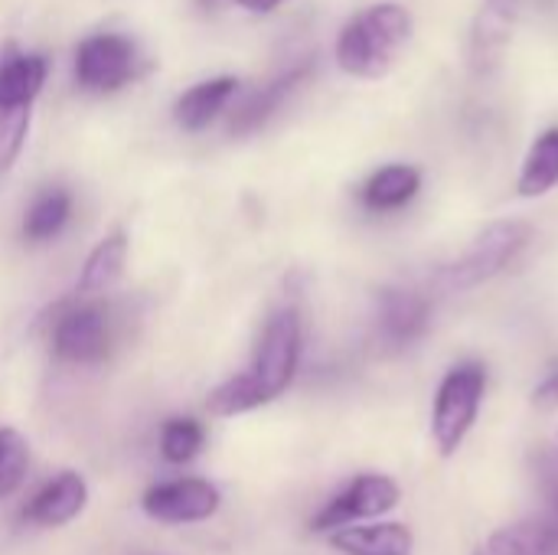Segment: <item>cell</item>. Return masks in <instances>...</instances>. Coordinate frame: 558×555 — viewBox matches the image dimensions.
Here are the masks:
<instances>
[{"label":"cell","mask_w":558,"mask_h":555,"mask_svg":"<svg viewBox=\"0 0 558 555\" xmlns=\"http://www.w3.org/2000/svg\"><path fill=\"white\" fill-rule=\"evenodd\" d=\"M232 3H239V7H245V10H255V7H258V0H232Z\"/></svg>","instance_id":"cell-27"},{"label":"cell","mask_w":558,"mask_h":555,"mask_svg":"<svg viewBox=\"0 0 558 555\" xmlns=\"http://www.w3.org/2000/svg\"><path fill=\"white\" fill-rule=\"evenodd\" d=\"M432 321L428 298L412 288H383L376 298V340L389 353L409 350L425 337Z\"/></svg>","instance_id":"cell-9"},{"label":"cell","mask_w":558,"mask_h":555,"mask_svg":"<svg viewBox=\"0 0 558 555\" xmlns=\"http://www.w3.org/2000/svg\"><path fill=\"white\" fill-rule=\"evenodd\" d=\"M533 402H536L539 409H558V373L546 376V379L536 386V393H533Z\"/></svg>","instance_id":"cell-25"},{"label":"cell","mask_w":558,"mask_h":555,"mask_svg":"<svg viewBox=\"0 0 558 555\" xmlns=\"http://www.w3.org/2000/svg\"><path fill=\"white\" fill-rule=\"evenodd\" d=\"M311 75V62H301V65H294V69H288V72H281L278 79H271L265 88H258L255 95H248L235 111H232V118H229V131L232 134H252V131H258L291 95H294V88L304 82Z\"/></svg>","instance_id":"cell-11"},{"label":"cell","mask_w":558,"mask_h":555,"mask_svg":"<svg viewBox=\"0 0 558 555\" xmlns=\"http://www.w3.org/2000/svg\"><path fill=\"white\" fill-rule=\"evenodd\" d=\"M111 350V321L108 311L98 304L69 307L52 327V353L62 363L95 366Z\"/></svg>","instance_id":"cell-7"},{"label":"cell","mask_w":558,"mask_h":555,"mask_svg":"<svg viewBox=\"0 0 558 555\" xmlns=\"http://www.w3.org/2000/svg\"><path fill=\"white\" fill-rule=\"evenodd\" d=\"M298 363H301V314L294 307H281L268 317L252 370L245 373L262 406L275 402L294 383Z\"/></svg>","instance_id":"cell-4"},{"label":"cell","mask_w":558,"mask_h":555,"mask_svg":"<svg viewBox=\"0 0 558 555\" xmlns=\"http://www.w3.org/2000/svg\"><path fill=\"white\" fill-rule=\"evenodd\" d=\"M124 262H128V236L118 229V232H111L108 239H101V242L88 252L75 291H78V294H105V291L114 288V281L121 278Z\"/></svg>","instance_id":"cell-17"},{"label":"cell","mask_w":558,"mask_h":555,"mask_svg":"<svg viewBox=\"0 0 558 555\" xmlns=\"http://www.w3.org/2000/svg\"><path fill=\"white\" fill-rule=\"evenodd\" d=\"M203 425L193 422V419H170L160 432V455L170 461V464H186L199 455L203 448Z\"/></svg>","instance_id":"cell-21"},{"label":"cell","mask_w":558,"mask_h":555,"mask_svg":"<svg viewBox=\"0 0 558 555\" xmlns=\"http://www.w3.org/2000/svg\"><path fill=\"white\" fill-rule=\"evenodd\" d=\"M415 33L402 3H373L360 10L337 36V65L353 79H383L405 52Z\"/></svg>","instance_id":"cell-1"},{"label":"cell","mask_w":558,"mask_h":555,"mask_svg":"<svg viewBox=\"0 0 558 555\" xmlns=\"http://www.w3.org/2000/svg\"><path fill=\"white\" fill-rule=\"evenodd\" d=\"M29 468V445L20 432L0 429V500L16 494Z\"/></svg>","instance_id":"cell-22"},{"label":"cell","mask_w":558,"mask_h":555,"mask_svg":"<svg viewBox=\"0 0 558 555\" xmlns=\"http://www.w3.org/2000/svg\"><path fill=\"white\" fill-rule=\"evenodd\" d=\"M533 242V226L523 222V219H500V222H490L474 242L471 249L441 265V272L435 275V281L445 288V291H471L490 278H497L507 265L517 262V255Z\"/></svg>","instance_id":"cell-3"},{"label":"cell","mask_w":558,"mask_h":555,"mask_svg":"<svg viewBox=\"0 0 558 555\" xmlns=\"http://www.w3.org/2000/svg\"><path fill=\"white\" fill-rule=\"evenodd\" d=\"M536 478H539V487L553 507V517L558 520V451L553 448H543L536 455Z\"/></svg>","instance_id":"cell-24"},{"label":"cell","mask_w":558,"mask_h":555,"mask_svg":"<svg viewBox=\"0 0 558 555\" xmlns=\"http://www.w3.org/2000/svg\"><path fill=\"white\" fill-rule=\"evenodd\" d=\"M141 69V52L134 39L121 33H95L78 43L75 49V82L85 92H118L124 88Z\"/></svg>","instance_id":"cell-5"},{"label":"cell","mask_w":558,"mask_h":555,"mask_svg":"<svg viewBox=\"0 0 558 555\" xmlns=\"http://www.w3.org/2000/svg\"><path fill=\"white\" fill-rule=\"evenodd\" d=\"M219 504H222V494L209 481H199V478H180V481L157 484L141 500V507L150 520L173 523V527L203 523V520L216 517Z\"/></svg>","instance_id":"cell-8"},{"label":"cell","mask_w":558,"mask_h":555,"mask_svg":"<svg viewBox=\"0 0 558 555\" xmlns=\"http://www.w3.org/2000/svg\"><path fill=\"white\" fill-rule=\"evenodd\" d=\"M284 0H258V7H255V13H268V10H275V7H281Z\"/></svg>","instance_id":"cell-26"},{"label":"cell","mask_w":558,"mask_h":555,"mask_svg":"<svg viewBox=\"0 0 558 555\" xmlns=\"http://www.w3.org/2000/svg\"><path fill=\"white\" fill-rule=\"evenodd\" d=\"M422 190V170L412 164H389L379 167L360 190V200L373 213H392L409 206Z\"/></svg>","instance_id":"cell-15"},{"label":"cell","mask_w":558,"mask_h":555,"mask_svg":"<svg viewBox=\"0 0 558 555\" xmlns=\"http://www.w3.org/2000/svg\"><path fill=\"white\" fill-rule=\"evenodd\" d=\"M29 118H33V108L0 105V173H7L16 164L29 134Z\"/></svg>","instance_id":"cell-23"},{"label":"cell","mask_w":558,"mask_h":555,"mask_svg":"<svg viewBox=\"0 0 558 555\" xmlns=\"http://www.w3.org/2000/svg\"><path fill=\"white\" fill-rule=\"evenodd\" d=\"M477 555H558L556 517H530L490 533Z\"/></svg>","instance_id":"cell-13"},{"label":"cell","mask_w":558,"mask_h":555,"mask_svg":"<svg viewBox=\"0 0 558 555\" xmlns=\"http://www.w3.org/2000/svg\"><path fill=\"white\" fill-rule=\"evenodd\" d=\"M239 92V79L235 75H216V79H206L193 88H186L177 105H173V121L183 128V131H203L209 128L222 108L235 98Z\"/></svg>","instance_id":"cell-12"},{"label":"cell","mask_w":558,"mask_h":555,"mask_svg":"<svg viewBox=\"0 0 558 555\" xmlns=\"http://www.w3.org/2000/svg\"><path fill=\"white\" fill-rule=\"evenodd\" d=\"M49 75V62L43 56H10L0 62V105L33 108Z\"/></svg>","instance_id":"cell-16"},{"label":"cell","mask_w":558,"mask_h":555,"mask_svg":"<svg viewBox=\"0 0 558 555\" xmlns=\"http://www.w3.org/2000/svg\"><path fill=\"white\" fill-rule=\"evenodd\" d=\"M88 504V484L82 474L75 471H62L59 478H52L46 487H39L29 504L23 507V520L33 527H65L72 523Z\"/></svg>","instance_id":"cell-10"},{"label":"cell","mask_w":558,"mask_h":555,"mask_svg":"<svg viewBox=\"0 0 558 555\" xmlns=\"http://www.w3.org/2000/svg\"><path fill=\"white\" fill-rule=\"evenodd\" d=\"M402 500V491L392 478L386 474H360L353 478L333 500H327V507L311 520L314 533H337L366 520H379L389 510H396Z\"/></svg>","instance_id":"cell-6"},{"label":"cell","mask_w":558,"mask_h":555,"mask_svg":"<svg viewBox=\"0 0 558 555\" xmlns=\"http://www.w3.org/2000/svg\"><path fill=\"white\" fill-rule=\"evenodd\" d=\"M520 3L523 0H487L484 13H481V23H477V36H474V52L477 59H490L494 49H500L510 36V26L520 13Z\"/></svg>","instance_id":"cell-20"},{"label":"cell","mask_w":558,"mask_h":555,"mask_svg":"<svg viewBox=\"0 0 558 555\" xmlns=\"http://www.w3.org/2000/svg\"><path fill=\"white\" fill-rule=\"evenodd\" d=\"M487 393V366L477 360L458 363L445 373L435 406H432V442L441 458H454L464 445L468 432L481 415V402Z\"/></svg>","instance_id":"cell-2"},{"label":"cell","mask_w":558,"mask_h":555,"mask_svg":"<svg viewBox=\"0 0 558 555\" xmlns=\"http://www.w3.org/2000/svg\"><path fill=\"white\" fill-rule=\"evenodd\" d=\"M558 186V124L543 131L526 160H523V170H520V180H517V193L526 196V200H536V196H546L549 190Z\"/></svg>","instance_id":"cell-18"},{"label":"cell","mask_w":558,"mask_h":555,"mask_svg":"<svg viewBox=\"0 0 558 555\" xmlns=\"http://www.w3.org/2000/svg\"><path fill=\"white\" fill-rule=\"evenodd\" d=\"M72 216V196L65 190H49L43 193L23 219V236L26 242H49L52 236L62 232V226Z\"/></svg>","instance_id":"cell-19"},{"label":"cell","mask_w":558,"mask_h":555,"mask_svg":"<svg viewBox=\"0 0 558 555\" xmlns=\"http://www.w3.org/2000/svg\"><path fill=\"white\" fill-rule=\"evenodd\" d=\"M330 546L343 555H412L415 536L405 523H369L330 533Z\"/></svg>","instance_id":"cell-14"}]
</instances>
